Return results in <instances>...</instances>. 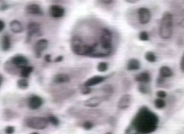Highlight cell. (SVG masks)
Returning a JSON list of instances; mask_svg holds the SVG:
<instances>
[{
  "label": "cell",
  "mask_w": 184,
  "mask_h": 134,
  "mask_svg": "<svg viewBox=\"0 0 184 134\" xmlns=\"http://www.w3.org/2000/svg\"><path fill=\"white\" fill-rule=\"evenodd\" d=\"M159 122V117L156 113L143 106L136 113L131 124L140 134H149L157 130Z\"/></svg>",
  "instance_id": "1"
},
{
  "label": "cell",
  "mask_w": 184,
  "mask_h": 134,
  "mask_svg": "<svg viewBox=\"0 0 184 134\" xmlns=\"http://www.w3.org/2000/svg\"><path fill=\"white\" fill-rule=\"evenodd\" d=\"M173 32V15L170 12H165L161 20L159 34L163 40H169Z\"/></svg>",
  "instance_id": "2"
},
{
  "label": "cell",
  "mask_w": 184,
  "mask_h": 134,
  "mask_svg": "<svg viewBox=\"0 0 184 134\" xmlns=\"http://www.w3.org/2000/svg\"><path fill=\"white\" fill-rule=\"evenodd\" d=\"M71 49L75 54L79 56H87L90 50V45L85 44L78 36H75L71 41Z\"/></svg>",
  "instance_id": "3"
},
{
  "label": "cell",
  "mask_w": 184,
  "mask_h": 134,
  "mask_svg": "<svg viewBox=\"0 0 184 134\" xmlns=\"http://www.w3.org/2000/svg\"><path fill=\"white\" fill-rule=\"evenodd\" d=\"M48 120L45 117H30L26 121V124L28 127L36 130H44L48 125Z\"/></svg>",
  "instance_id": "4"
},
{
  "label": "cell",
  "mask_w": 184,
  "mask_h": 134,
  "mask_svg": "<svg viewBox=\"0 0 184 134\" xmlns=\"http://www.w3.org/2000/svg\"><path fill=\"white\" fill-rule=\"evenodd\" d=\"M138 17L140 24H147L151 20V13L147 7H141L138 10Z\"/></svg>",
  "instance_id": "5"
},
{
  "label": "cell",
  "mask_w": 184,
  "mask_h": 134,
  "mask_svg": "<svg viewBox=\"0 0 184 134\" xmlns=\"http://www.w3.org/2000/svg\"><path fill=\"white\" fill-rule=\"evenodd\" d=\"M48 44V42L46 39H41L38 40L34 46V51L36 54V57L40 58L42 55L43 51L47 48Z\"/></svg>",
  "instance_id": "6"
},
{
  "label": "cell",
  "mask_w": 184,
  "mask_h": 134,
  "mask_svg": "<svg viewBox=\"0 0 184 134\" xmlns=\"http://www.w3.org/2000/svg\"><path fill=\"white\" fill-rule=\"evenodd\" d=\"M132 96L129 94H125L122 96L118 101V107L120 109H126L130 106Z\"/></svg>",
  "instance_id": "7"
},
{
  "label": "cell",
  "mask_w": 184,
  "mask_h": 134,
  "mask_svg": "<svg viewBox=\"0 0 184 134\" xmlns=\"http://www.w3.org/2000/svg\"><path fill=\"white\" fill-rule=\"evenodd\" d=\"M43 103L42 98L37 96V95H32L28 99V105L30 109L35 110L39 108Z\"/></svg>",
  "instance_id": "8"
},
{
  "label": "cell",
  "mask_w": 184,
  "mask_h": 134,
  "mask_svg": "<svg viewBox=\"0 0 184 134\" xmlns=\"http://www.w3.org/2000/svg\"><path fill=\"white\" fill-rule=\"evenodd\" d=\"M12 63L17 68H22L23 67L26 66H28V59L24 57V56L22 55H17L14 56V57H12L11 59Z\"/></svg>",
  "instance_id": "9"
},
{
  "label": "cell",
  "mask_w": 184,
  "mask_h": 134,
  "mask_svg": "<svg viewBox=\"0 0 184 134\" xmlns=\"http://www.w3.org/2000/svg\"><path fill=\"white\" fill-rule=\"evenodd\" d=\"M49 13L53 17L59 18L64 15L65 9L63 7L59 6V5H53L50 7Z\"/></svg>",
  "instance_id": "10"
},
{
  "label": "cell",
  "mask_w": 184,
  "mask_h": 134,
  "mask_svg": "<svg viewBox=\"0 0 184 134\" xmlns=\"http://www.w3.org/2000/svg\"><path fill=\"white\" fill-rule=\"evenodd\" d=\"M106 79V77L104 76H100V75H96L91 77L89 79H87L86 81L84 82V85L85 87H93L95 86L97 84H99L102 83Z\"/></svg>",
  "instance_id": "11"
},
{
  "label": "cell",
  "mask_w": 184,
  "mask_h": 134,
  "mask_svg": "<svg viewBox=\"0 0 184 134\" xmlns=\"http://www.w3.org/2000/svg\"><path fill=\"white\" fill-rule=\"evenodd\" d=\"M151 75L149 72L144 71L142 73L136 74L135 76L134 80L139 83H142V84H148L149 82L151 81Z\"/></svg>",
  "instance_id": "12"
},
{
  "label": "cell",
  "mask_w": 184,
  "mask_h": 134,
  "mask_svg": "<svg viewBox=\"0 0 184 134\" xmlns=\"http://www.w3.org/2000/svg\"><path fill=\"white\" fill-rule=\"evenodd\" d=\"M103 102V98L101 97H92L85 100L84 105L88 107H95L99 105Z\"/></svg>",
  "instance_id": "13"
},
{
  "label": "cell",
  "mask_w": 184,
  "mask_h": 134,
  "mask_svg": "<svg viewBox=\"0 0 184 134\" xmlns=\"http://www.w3.org/2000/svg\"><path fill=\"white\" fill-rule=\"evenodd\" d=\"M40 25L38 22H30L27 26V33L28 37H32L33 35L39 32Z\"/></svg>",
  "instance_id": "14"
},
{
  "label": "cell",
  "mask_w": 184,
  "mask_h": 134,
  "mask_svg": "<svg viewBox=\"0 0 184 134\" xmlns=\"http://www.w3.org/2000/svg\"><path fill=\"white\" fill-rule=\"evenodd\" d=\"M141 62L136 58H130L126 64V69L130 71H138L141 68Z\"/></svg>",
  "instance_id": "15"
},
{
  "label": "cell",
  "mask_w": 184,
  "mask_h": 134,
  "mask_svg": "<svg viewBox=\"0 0 184 134\" xmlns=\"http://www.w3.org/2000/svg\"><path fill=\"white\" fill-rule=\"evenodd\" d=\"M159 74L163 79L170 78L173 76V72L169 66L163 65L159 68Z\"/></svg>",
  "instance_id": "16"
},
{
  "label": "cell",
  "mask_w": 184,
  "mask_h": 134,
  "mask_svg": "<svg viewBox=\"0 0 184 134\" xmlns=\"http://www.w3.org/2000/svg\"><path fill=\"white\" fill-rule=\"evenodd\" d=\"M27 13L30 14L32 15H42L43 11L41 10L40 7L37 4H30L26 8Z\"/></svg>",
  "instance_id": "17"
},
{
  "label": "cell",
  "mask_w": 184,
  "mask_h": 134,
  "mask_svg": "<svg viewBox=\"0 0 184 134\" xmlns=\"http://www.w3.org/2000/svg\"><path fill=\"white\" fill-rule=\"evenodd\" d=\"M10 28L12 32L15 34L22 32L23 30H24L22 23L18 21V20H13V21L10 22Z\"/></svg>",
  "instance_id": "18"
},
{
  "label": "cell",
  "mask_w": 184,
  "mask_h": 134,
  "mask_svg": "<svg viewBox=\"0 0 184 134\" xmlns=\"http://www.w3.org/2000/svg\"><path fill=\"white\" fill-rule=\"evenodd\" d=\"M12 42L11 39L8 35H5L2 38L1 42V49L4 51H7L9 50L10 48H11Z\"/></svg>",
  "instance_id": "19"
},
{
  "label": "cell",
  "mask_w": 184,
  "mask_h": 134,
  "mask_svg": "<svg viewBox=\"0 0 184 134\" xmlns=\"http://www.w3.org/2000/svg\"><path fill=\"white\" fill-rule=\"evenodd\" d=\"M70 81V77L66 74H59L54 77V82L56 84L65 83Z\"/></svg>",
  "instance_id": "20"
},
{
  "label": "cell",
  "mask_w": 184,
  "mask_h": 134,
  "mask_svg": "<svg viewBox=\"0 0 184 134\" xmlns=\"http://www.w3.org/2000/svg\"><path fill=\"white\" fill-rule=\"evenodd\" d=\"M33 71V67L26 66L21 68V72H20V76L23 78L26 79L30 75V74L32 73Z\"/></svg>",
  "instance_id": "21"
},
{
  "label": "cell",
  "mask_w": 184,
  "mask_h": 134,
  "mask_svg": "<svg viewBox=\"0 0 184 134\" xmlns=\"http://www.w3.org/2000/svg\"><path fill=\"white\" fill-rule=\"evenodd\" d=\"M144 58L147 61H148L149 63H154L157 61V56L155 55V54L152 52V51H148L145 53Z\"/></svg>",
  "instance_id": "22"
},
{
  "label": "cell",
  "mask_w": 184,
  "mask_h": 134,
  "mask_svg": "<svg viewBox=\"0 0 184 134\" xmlns=\"http://www.w3.org/2000/svg\"><path fill=\"white\" fill-rule=\"evenodd\" d=\"M154 105L157 109H162L166 106V102H165V99L157 98V99L154 100Z\"/></svg>",
  "instance_id": "23"
},
{
  "label": "cell",
  "mask_w": 184,
  "mask_h": 134,
  "mask_svg": "<svg viewBox=\"0 0 184 134\" xmlns=\"http://www.w3.org/2000/svg\"><path fill=\"white\" fill-rule=\"evenodd\" d=\"M18 87L21 89H26L28 86H29V83L26 79H20L17 82Z\"/></svg>",
  "instance_id": "24"
},
{
  "label": "cell",
  "mask_w": 184,
  "mask_h": 134,
  "mask_svg": "<svg viewBox=\"0 0 184 134\" xmlns=\"http://www.w3.org/2000/svg\"><path fill=\"white\" fill-rule=\"evenodd\" d=\"M109 65L106 62H100L97 64V71L100 72V73H105V72L108 70Z\"/></svg>",
  "instance_id": "25"
},
{
  "label": "cell",
  "mask_w": 184,
  "mask_h": 134,
  "mask_svg": "<svg viewBox=\"0 0 184 134\" xmlns=\"http://www.w3.org/2000/svg\"><path fill=\"white\" fill-rule=\"evenodd\" d=\"M139 38L140 40L143 41V42H146V41L149 40V34L146 31H141L139 34Z\"/></svg>",
  "instance_id": "26"
},
{
  "label": "cell",
  "mask_w": 184,
  "mask_h": 134,
  "mask_svg": "<svg viewBox=\"0 0 184 134\" xmlns=\"http://www.w3.org/2000/svg\"><path fill=\"white\" fill-rule=\"evenodd\" d=\"M138 89L139 91L142 94H148L149 92V89L148 88V87L146 86V84L139 83L138 86Z\"/></svg>",
  "instance_id": "27"
},
{
  "label": "cell",
  "mask_w": 184,
  "mask_h": 134,
  "mask_svg": "<svg viewBox=\"0 0 184 134\" xmlns=\"http://www.w3.org/2000/svg\"><path fill=\"white\" fill-rule=\"evenodd\" d=\"M125 134H140V133L136 131L134 126L130 124L125 130Z\"/></svg>",
  "instance_id": "28"
},
{
  "label": "cell",
  "mask_w": 184,
  "mask_h": 134,
  "mask_svg": "<svg viewBox=\"0 0 184 134\" xmlns=\"http://www.w3.org/2000/svg\"><path fill=\"white\" fill-rule=\"evenodd\" d=\"M48 122H51L52 124H53V125H58L59 124V119L56 117H55V116L54 115H50L48 117Z\"/></svg>",
  "instance_id": "29"
},
{
  "label": "cell",
  "mask_w": 184,
  "mask_h": 134,
  "mask_svg": "<svg viewBox=\"0 0 184 134\" xmlns=\"http://www.w3.org/2000/svg\"><path fill=\"white\" fill-rule=\"evenodd\" d=\"M156 95H157V98H160V99H164L165 98L167 97V92L165 91H163V90H159V91H157Z\"/></svg>",
  "instance_id": "30"
},
{
  "label": "cell",
  "mask_w": 184,
  "mask_h": 134,
  "mask_svg": "<svg viewBox=\"0 0 184 134\" xmlns=\"http://www.w3.org/2000/svg\"><path fill=\"white\" fill-rule=\"evenodd\" d=\"M94 127V124L91 122H86L83 124V127H84L85 130H90Z\"/></svg>",
  "instance_id": "31"
},
{
  "label": "cell",
  "mask_w": 184,
  "mask_h": 134,
  "mask_svg": "<svg viewBox=\"0 0 184 134\" xmlns=\"http://www.w3.org/2000/svg\"><path fill=\"white\" fill-rule=\"evenodd\" d=\"M91 91H92V89L89 87H85L84 85V87L81 89V93L84 95L89 94Z\"/></svg>",
  "instance_id": "32"
},
{
  "label": "cell",
  "mask_w": 184,
  "mask_h": 134,
  "mask_svg": "<svg viewBox=\"0 0 184 134\" xmlns=\"http://www.w3.org/2000/svg\"><path fill=\"white\" fill-rule=\"evenodd\" d=\"M14 131L15 128L14 127H13V126H7L6 128V130H5V131H6L7 134H12L14 132Z\"/></svg>",
  "instance_id": "33"
},
{
  "label": "cell",
  "mask_w": 184,
  "mask_h": 134,
  "mask_svg": "<svg viewBox=\"0 0 184 134\" xmlns=\"http://www.w3.org/2000/svg\"><path fill=\"white\" fill-rule=\"evenodd\" d=\"M180 67L181 71L184 73V52L183 54V55L181 56L180 63Z\"/></svg>",
  "instance_id": "34"
},
{
  "label": "cell",
  "mask_w": 184,
  "mask_h": 134,
  "mask_svg": "<svg viewBox=\"0 0 184 134\" xmlns=\"http://www.w3.org/2000/svg\"><path fill=\"white\" fill-rule=\"evenodd\" d=\"M5 28V23L1 20H0V32L4 29Z\"/></svg>",
  "instance_id": "35"
},
{
  "label": "cell",
  "mask_w": 184,
  "mask_h": 134,
  "mask_svg": "<svg viewBox=\"0 0 184 134\" xmlns=\"http://www.w3.org/2000/svg\"><path fill=\"white\" fill-rule=\"evenodd\" d=\"M45 60L47 63H51V56L50 55H46L45 56Z\"/></svg>",
  "instance_id": "36"
},
{
  "label": "cell",
  "mask_w": 184,
  "mask_h": 134,
  "mask_svg": "<svg viewBox=\"0 0 184 134\" xmlns=\"http://www.w3.org/2000/svg\"><path fill=\"white\" fill-rule=\"evenodd\" d=\"M63 56H57V57L55 58L54 62H55V63H59V62H61L62 60H63Z\"/></svg>",
  "instance_id": "37"
},
{
  "label": "cell",
  "mask_w": 184,
  "mask_h": 134,
  "mask_svg": "<svg viewBox=\"0 0 184 134\" xmlns=\"http://www.w3.org/2000/svg\"><path fill=\"white\" fill-rule=\"evenodd\" d=\"M100 1H102L103 4H111V3H112L113 0H100Z\"/></svg>",
  "instance_id": "38"
},
{
  "label": "cell",
  "mask_w": 184,
  "mask_h": 134,
  "mask_svg": "<svg viewBox=\"0 0 184 134\" xmlns=\"http://www.w3.org/2000/svg\"><path fill=\"white\" fill-rule=\"evenodd\" d=\"M125 1L127 2V3L134 4V3H136V2L139 1V0H125Z\"/></svg>",
  "instance_id": "39"
},
{
  "label": "cell",
  "mask_w": 184,
  "mask_h": 134,
  "mask_svg": "<svg viewBox=\"0 0 184 134\" xmlns=\"http://www.w3.org/2000/svg\"><path fill=\"white\" fill-rule=\"evenodd\" d=\"M8 8V6L7 5H4V6H2L1 7H0V9L1 10H4Z\"/></svg>",
  "instance_id": "40"
},
{
  "label": "cell",
  "mask_w": 184,
  "mask_h": 134,
  "mask_svg": "<svg viewBox=\"0 0 184 134\" xmlns=\"http://www.w3.org/2000/svg\"><path fill=\"white\" fill-rule=\"evenodd\" d=\"M2 81H3V77L0 74V86H1V84L2 83Z\"/></svg>",
  "instance_id": "41"
},
{
  "label": "cell",
  "mask_w": 184,
  "mask_h": 134,
  "mask_svg": "<svg viewBox=\"0 0 184 134\" xmlns=\"http://www.w3.org/2000/svg\"><path fill=\"white\" fill-rule=\"evenodd\" d=\"M31 134H39L38 133H36V132H34V133H31Z\"/></svg>",
  "instance_id": "42"
},
{
  "label": "cell",
  "mask_w": 184,
  "mask_h": 134,
  "mask_svg": "<svg viewBox=\"0 0 184 134\" xmlns=\"http://www.w3.org/2000/svg\"><path fill=\"white\" fill-rule=\"evenodd\" d=\"M106 134H112V133H111V132H108V133H107Z\"/></svg>",
  "instance_id": "43"
}]
</instances>
